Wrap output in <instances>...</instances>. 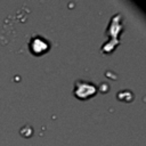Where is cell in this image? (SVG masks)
Returning <instances> with one entry per match:
<instances>
[{
  "instance_id": "obj_1",
  "label": "cell",
  "mask_w": 146,
  "mask_h": 146,
  "mask_svg": "<svg viewBox=\"0 0 146 146\" xmlns=\"http://www.w3.org/2000/svg\"><path fill=\"white\" fill-rule=\"evenodd\" d=\"M97 89L96 87L87 81H76L75 83V89H74V95L78 98L86 99L88 97H91L96 94Z\"/></svg>"
},
{
  "instance_id": "obj_2",
  "label": "cell",
  "mask_w": 146,
  "mask_h": 146,
  "mask_svg": "<svg viewBox=\"0 0 146 146\" xmlns=\"http://www.w3.org/2000/svg\"><path fill=\"white\" fill-rule=\"evenodd\" d=\"M30 48L31 50L36 54V55H40L42 54L43 51H47L48 48H49V43L46 39L41 38L40 35H36V36H33L31 42H30Z\"/></svg>"
}]
</instances>
